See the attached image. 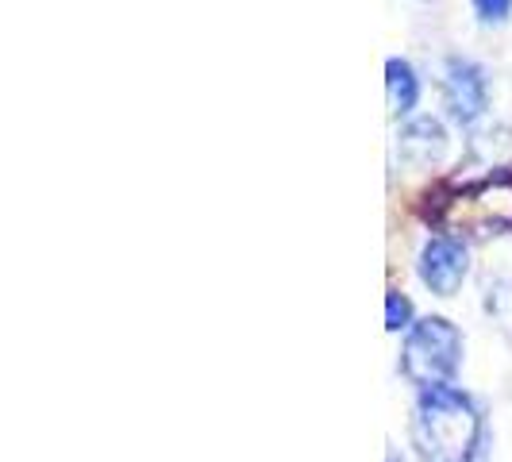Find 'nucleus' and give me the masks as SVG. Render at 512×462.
I'll list each match as a JSON object with an SVG mask.
<instances>
[{
  "mask_svg": "<svg viewBox=\"0 0 512 462\" xmlns=\"http://www.w3.org/2000/svg\"><path fill=\"white\" fill-rule=\"evenodd\" d=\"M482 412L459 385L420 389L412 412V443L424 462H478Z\"/></svg>",
  "mask_w": 512,
  "mask_h": 462,
  "instance_id": "obj_1",
  "label": "nucleus"
},
{
  "mask_svg": "<svg viewBox=\"0 0 512 462\" xmlns=\"http://www.w3.org/2000/svg\"><path fill=\"white\" fill-rule=\"evenodd\" d=\"M459 362H462V335L451 320L424 316V320H416L409 328L405 351H401V370H405V378L412 385H420V389L451 385Z\"/></svg>",
  "mask_w": 512,
  "mask_h": 462,
  "instance_id": "obj_2",
  "label": "nucleus"
},
{
  "mask_svg": "<svg viewBox=\"0 0 512 462\" xmlns=\"http://www.w3.org/2000/svg\"><path fill=\"white\" fill-rule=\"evenodd\" d=\"M436 220L451 224V228L512 231V174L493 170L486 178L462 185L451 201H443Z\"/></svg>",
  "mask_w": 512,
  "mask_h": 462,
  "instance_id": "obj_3",
  "label": "nucleus"
},
{
  "mask_svg": "<svg viewBox=\"0 0 512 462\" xmlns=\"http://www.w3.org/2000/svg\"><path fill=\"white\" fill-rule=\"evenodd\" d=\"M443 108L459 128H474L489 108V77L470 58H447L443 66Z\"/></svg>",
  "mask_w": 512,
  "mask_h": 462,
  "instance_id": "obj_4",
  "label": "nucleus"
},
{
  "mask_svg": "<svg viewBox=\"0 0 512 462\" xmlns=\"http://www.w3.org/2000/svg\"><path fill=\"white\" fill-rule=\"evenodd\" d=\"M420 282L428 285L436 297H455L459 285L466 282L470 274V251L459 235H432L420 251Z\"/></svg>",
  "mask_w": 512,
  "mask_h": 462,
  "instance_id": "obj_5",
  "label": "nucleus"
},
{
  "mask_svg": "<svg viewBox=\"0 0 512 462\" xmlns=\"http://www.w3.org/2000/svg\"><path fill=\"white\" fill-rule=\"evenodd\" d=\"M447 151V135H443V124L432 120V116H420V120H412L401 128L397 135V158L412 166V170H428V166H436L439 158Z\"/></svg>",
  "mask_w": 512,
  "mask_h": 462,
  "instance_id": "obj_6",
  "label": "nucleus"
},
{
  "mask_svg": "<svg viewBox=\"0 0 512 462\" xmlns=\"http://www.w3.org/2000/svg\"><path fill=\"white\" fill-rule=\"evenodd\" d=\"M385 101H389V112L397 120L409 116L416 101H420V77H416V70L405 58H389L385 62Z\"/></svg>",
  "mask_w": 512,
  "mask_h": 462,
  "instance_id": "obj_7",
  "label": "nucleus"
},
{
  "mask_svg": "<svg viewBox=\"0 0 512 462\" xmlns=\"http://www.w3.org/2000/svg\"><path fill=\"white\" fill-rule=\"evenodd\" d=\"M385 328L389 332L412 328V301L405 293H397V289H389V297H385Z\"/></svg>",
  "mask_w": 512,
  "mask_h": 462,
  "instance_id": "obj_8",
  "label": "nucleus"
},
{
  "mask_svg": "<svg viewBox=\"0 0 512 462\" xmlns=\"http://www.w3.org/2000/svg\"><path fill=\"white\" fill-rule=\"evenodd\" d=\"M474 4V16L486 27H501L512 16V0H470Z\"/></svg>",
  "mask_w": 512,
  "mask_h": 462,
  "instance_id": "obj_9",
  "label": "nucleus"
},
{
  "mask_svg": "<svg viewBox=\"0 0 512 462\" xmlns=\"http://www.w3.org/2000/svg\"><path fill=\"white\" fill-rule=\"evenodd\" d=\"M389 462H401V459H397V455H389Z\"/></svg>",
  "mask_w": 512,
  "mask_h": 462,
  "instance_id": "obj_10",
  "label": "nucleus"
}]
</instances>
